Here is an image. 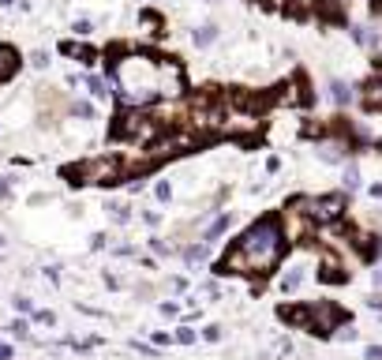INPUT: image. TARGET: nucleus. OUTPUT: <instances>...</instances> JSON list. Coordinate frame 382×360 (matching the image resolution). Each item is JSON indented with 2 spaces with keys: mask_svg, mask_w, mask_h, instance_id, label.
Returning <instances> with one entry per match:
<instances>
[{
  "mask_svg": "<svg viewBox=\"0 0 382 360\" xmlns=\"http://www.w3.org/2000/svg\"><path fill=\"white\" fill-rule=\"evenodd\" d=\"M285 233H281V218H259L255 225H247L244 236L225 251L218 271L221 274H266L281 263L285 256Z\"/></svg>",
  "mask_w": 382,
  "mask_h": 360,
  "instance_id": "1",
  "label": "nucleus"
},
{
  "mask_svg": "<svg viewBox=\"0 0 382 360\" xmlns=\"http://www.w3.org/2000/svg\"><path fill=\"white\" fill-rule=\"evenodd\" d=\"M116 90H120V102L131 109H142L147 102L157 98V64L147 57H128L116 64Z\"/></svg>",
  "mask_w": 382,
  "mask_h": 360,
  "instance_id": "2",
  "label": "nucleus"
},
{
  "mask_svg": "<svg viewBox=\"0 0 382 360\" xmlns=\"http://www.w3.org/2000/svg\"><path fill=\"white\" fill-rule=\"evenodd\" d=\"M288 207L304 210L315 225H337L341 218H345V195L341 192H334V195H304V199H293Z\"/></svg>",
  "mask_w": 382,
  "mask_h": 360,
  "instance_id": "3",
  "label": "nucleus"
},
{
  "mask_svg": "<svg viewBox=\"0 0 382 360\" xmlns=\"http://www.w3.org/2000/svg\"><path fill=\"white\" fill-rule=\"evenodd\" d=\"M72 177H79L75 184H116L124 177V162L120 158H109V154L86 158V162H79L72 169Z\"/></svg>",
  "mask_w": 382,
  "mask_h": 360,
  "instance_id": "4",
  "label": "nucleus"
},
{
  "mask_svg": "<svg viewBox=\"0 0 382 360\" xmlns=\"http://www.w3.org/2000/svg\"><path fill=\"white\" fill-rule=\"evenodd\" d=\"M341 319H345V312H341L337 304H330V300L308 304V330L311 334H334V330L341 327Z\"/></svg>",
  "mask_w": 382,
  "mask_h": 360,
  "instance_id": "5",
  "label": "nucleus"
},
{
  "mask_svg": "<svg viewBox=\"0 0 382 360\" xmlns=\"http://www.w3.org/2000/svg\"><path fill=\"white\" fill-rule=\"evenodd\" d=\"M281 233H285L288 244H308L311 233H315V222L304 214V210L285 207V214H281Z\"/></svg>",
  "mask_w": 382,
  "mask_h": 360,
  "instance_id": "6",
  "label": "nucleus"
},
{
  "mask_svg": "<svg viewBox=\"0 0 382 360\" xmlns=\"http://www.w3.org/2000/svg\"><path fill=\"white\" fill-rule=\"evenodd\" d=\"M349 131L364 146H382V109H364V116L352 120Z\"/></svg>",
  "mask_w": 382,
  "mask_h": 360,
  "instance_id": "7",
  "label": "nucleus"
},
{
  "mask_svg": "<svg viewBox=\"0 0 382 360\" xmlns=\"http://www.w3.org/2000/svg\"><path fill=\"white\" fill-rule=\"evenodd\" d=\"M352 146H356V139H352L349 131H337V136H322V139H319V158H322V162H349Z\"/></svg>",
  "mask_w": 382,
  "mask_h": 360,
  "instance_id": "8",
  "label": "nucleus"
},
{
  "mask_svg": "<svg viewBox=\"0 0 382 360\" xmlns=\"http://www.w3.org/2000/svg\"><path fill=\"white\" fill-rule=\"evenodd\" d=\"M157 94L162 98H180L184 94V68L173 60L157 64Z\"/></svg>",
  "mask_w": 382,
  "mask_h": 360,
  "instance_id": "9",
  "label": "nucleus"
},
{
  "mask_svg": "<svg viewBox=\"0 0 382 360\" xmlns=\"http://www.w3.org/2000/svg\"><path fill=\"white\" fill-rule=\"evenodd\" d=\"M352 4H356V0H319V8H315V11H319L326 23H341V19H349Z\"/></svg>",
  "mask_w": 382,
  "mask_h": 360,
  "instance_id": "10",
  "label": "nucleus"
},
{
  "mask_svg": "<svg viewBox=\"0 0 382 360\" xmlns=\"http://www.w3.org/2000/svg\"><path fill=\"white\" fill-rule=\"evenodd\" d=\"M319 278H322V282H345L349 271H345V263H341L337 256H330V251H326L322 263H319Z\"/></svg>",
  "mask_w": 382,
  "mask_h": 360,
  "instance_id": "11",
  "label": "nucleus"
},
{
  "mask_svg": "<svg viewBox=\"0 0 382 360\" xmlns=\"http://www.w3.org/2000/svg\"><path fill=\"white\" fill-rule=\"evenodd\" d=\"M304 282H308V266H304V259L288 263V271L281 274V289H285V293H296Z\"/></svg>",
  "mask_w": 382,
  "mask_h": 360,
  "instance_id": "12",
  "label": "nucleus"
},
{
  "mask_svg": "<svg viewBox=\"0 0 382 360\" xmlns=\"http://www.w3.org/2000/svg\"><path fill=\"white\" fill-rule=\"evenodd\" d=\"M352 42L364 45V49H378L382 45V31H378V26H371V23H360L356 31H352Z\"/></svg>",
  "mask_w": 382,
  "mask_h": 360,
  "instance_id": "13",
  "label": "nucleus"
},
{
  "mask_svg": "<svg viewBox=\"0 0 382 360\" xmlns=\"http://www.w3.org/2000/svg\"><path fill=\"white\" fill-rule=\"evenodd\" d=\"M16 68H19V53L11 45H0V83L16 75Z\"/></svg>",
  "mask_w": 382,
  "mask_h": 360,
  "instance_id": "14",
  "label": "nucleus"
},
{
  "mask_svg": "<svg viewBox=\"0 0 382 360\" xmlns=\"http://www.w3.org/2000/svg\"><path fill=\"white\" fill-rule=\"evenodd\" d=\"M352 98H356V94H352V87L345 83V79H334V83H330V102L334 105H352Z\"/></svg>",
  "mask_w": 382,
  "mask_h": 360,
  "instance_id": "15",
  "label": "nucleus"
},
{
  "mask_svg": "<svg viewBox=\"0 0 382 360\" xmlns=\"http://www.w3.org/2000/svg\"><path fill=\"white\" fill-rule=\"evenodd\" d=\"M364 105H367V109H382V75L364 87Z\"/></svg>",
  "mask_w": 382,
  "mask_h": 360,
  "instance_id": "16",
  "label": "nucleus"
},
{
  "mask_svg": "<svg viewBox=\"0 0 382 360\" xmlns=\"http://www.w3.org/2000/svg\"><path fill=\"white\" fill-rule=\"evenodd\" d=\"M229 225H232V214H218L214 222L206 225V233H203V240H214V236H221V233L229 229Z\"/></svg>",
  "mask_w": 382,
  "mask_h": 360,
  "instance_id": "17",
  "label": "nucleus"
},
{
  "mask_svg": "<svg viewBox=\"0 0 382 360\" xmlns=\"http://www.w3.org/2000/svg\"><path fill=\"white\" fill-rule=\"evenodd\" d=\"M341 184H345L349 192H356L360 184H364V177H360V165H356V162H349V165H345V177H341Z\"/></svg>",
  "mask_w": 382,
  "mask_h": 360,
  "instance_id": "18",
  "label": "nucleus"
},
{
  "mask_svg": "<svg viewBox=\"0 0 382 360\" xmlns=\"http://www.w3.org/2000/svg\"><path fill=\"white\" fill-rule=\"evenodd\" d=\"M214 38H218V26H199V31L191 34V42L199 49H206V45H214Z\"/></svg>",
  "mask_w": 382,
  "mask_h": 360,
  "instance_id": "19",
  "label": "nucleus"
},
{
  "mask_svg": "<svg viewBox=\"0 0 382 360\" xmlns=\"http://www.w3.org/2000/svg\"><path fill=\"white\" fill-rule=\"evenodd\" d=\"M285 8L293 11V16H311V11L319 8V0H285Z\"/></svg>",
  "mask_w": 382,
  "mask_h": 360,
  "instance_id": "20",
  "label": "nucleus"
},
{
  "mask_svg": "<svg viewBox=\"0 0 382 360\" xmlns=\"http://www.w3.org/2000/svg\"><path fill=\"white\" fill-rule=\"evenodd\" d=\"M180 256H184V263H203L206 259V244H188Z\"/></svg>",
  "mask_w": 382,
  "mask_h": 360,
  "instance_id": "21",
  "label": "nucleus"
},
{
  "mask_svg": "<svg viewBox=\"0 0 382 360\" xmlns=\"http://www.w3.org/2000/svg\"><path fill=\"white\" fill-rule=\"evenodd\" d=\"M334 338H337V342H356V327H349V323H341V327L334 330Z\"/></svg>",
  "mask_w": 382,
  "mask_h": 360,
  "instance_id": "22",
  "label": "nucleus"
},
{
  "mask_svg": "<svg viewBox=\"0 0 382 360\" xmlns=\"http://www.w3.org/2000/svg\"><path fill=\"white\" fill-rule=\"evenodd\" d=\"M86 90H90L94 98H105V94H109V90H105V79H90V83H86Z\"/></svg>",
  "mask_w": 382,
  "mask_h": 360,
  "instance_id": "23",
  "label": "nucleus"
},
{
  "mask_svg": "<svg viewBox=\"0 0 382 360\" xmlns=\"http://www.w3.org/2000/svg\"><path fill=\"white\" fill-rule=\"evenodd\" d=\"M154 195L162 199V203H165V199H173V184H169V180H157V188H154Z\"/></svg>",
  "mask_w": 382,
  "mask_h": 360,
  "instance_id": "24",
  "label": "nucleus"
},
{
  "mask_svg": "<svg viewBox=\"0 0 382 360\" xmlns=\"http://www.w3.org/2000/svg\"><path fill=\"white\" fill-rule=\"evenodd\" d=\"M72 113H75V116H83V120H90V116H94V109H90V102H75V105H72Z\"/></svg>",
  "mask_w": 382,
  "mask_h": 360,
  "instance_id": "25",
  "label": "nucleus"
},
{
  "mask_svg": "<svg viewBox=\"0 0 382 360\" xmlns=\"http://www.w3.org/2000/svg\"><path fill=\"white\" fill-rule=\"evenodd\" d=\"M8 330H11V334H16L19 342H26V338H30V327H26V323H11Z\"/></svg>",
  "mask_w": 382,
  "mask_h": 360,
  "instance_id": "26",
  "label": "nucleus"
},
{
  "mask_svg": "<svg viewBox=\"0 0 382 360\" xmlns=\"http://www.w3.org/2000/svg\"><path fill=\"white\" fill-rule=\"evenodd\" d=\"M157 26H162L157 16H142V31H147V34H157Z\"/></svg>",
  "mask_w": 382,
  "mask_h": 360,
  "instance_id": "27",
  "label": "nucleus"
},
{
  "mask_svg": "<svg viewBox=\"0 0 382 360\" xmlns=\"http://www.w3.org/2000/svg\"><path fill=\"white\" fill-rule=\"evenodd\" d=\"M176 342H180V345H191V342H195V330H191V327H180V330H176Z\"/></svg>",
  "mask_w": 382,
  "mask_h": 360,
  "instance_id": "28",
  "label": "nucleus"
},
{
  "mask_svg": "<svg viewBox=\"0 0 382 360\" xmlns=\"http://www.w3.org/2000/svg\"><path fill=\"white\" fill-rule=\"evenodd\" d=\"M203 338H206V342H221V327H218V323H210V327L203 330Z\"/></svg>",
  "mask_w": 382,
  "mask_h": 360,
  "instance_id": "29",
  "label": "nucleus"
},
{
  "mask_svg": "<svg viewBox=\"0 0 382 360\" xmlns=\"http://www.w3.org/2000/svg\"><path fill=\"white\" fill-rule=\"evenodd\" d=\"M364 304H367V308H371V312H382V293H371V297H367Z\"/></svg>",
  "mask_w": 382,
  "mask_h": 360,
  "instance_id": "30",
  "label": "nucleus"
},
{
  "mask_svg": "<svg viewBox=\"0 0 382 360\" xmlns=\"http://www.w3.org/2000/svg\"><path fill=\"white\" fill-rule=\"evenodd\" d=\"M364 360H382V345H367V349H364Z\"/></svg>",
  "mask_w": 382,
  "mask_h": 360,
  "instance_id": "31",
  "label": "nucleus"
},
{
  "mask_svg": "<svg viewBox=\"0 0 382 360\" xmlns=\"http://www.w3.org/2000/svg\"><path fill=\"white\" fill-rule=\"evenodd\" d=\"M150 248L157 251V256H169V251H173V248H169V244H165V240H150Z\"/></svg>",
  "mask_w": 382,
  "mask_h": 360,
  "instance_id": "32",
  "label": "nucleus"
},
{
  "mask_svg": "<svg viewBox=\"0 0 382 360\" xmlns=\"http://www.w3.org/2000/svg\"><path fill=\"white\" fill-rule=\"evenodd\" d=\"M16 308L19 312H34V304H30V297H16Z\"/></svg>",
  "mask_w": 382,
  "mask_h": 360,
  "instance_id": "33",
  "label": "nucleus"
},
{
  "mask_svg": "<svg viewBox=\"0 0 382 360\" xmlns=\"http://www.w3.org/2000/svg\"><path fill=\"white\" fill-rule=\"evenodd\" d=\"M169 289L180 293V289H188V282H184V278H173V282H169Z\"/></svg>",
  "mask_w": 382,
  "mask_h": 360,
  "instance_id": "34",
  "label": "nucleus"
},
{
  "mask_svg": "<svg viewBox=\"0 0 382 360\" xmlns=\"http://www.w3.org/2000/svg\"><path fill=\"white\" fill-rule=\"evenodd\" d=\"M0 360H11V345L8 342H0Z\"/></svg>",
  "mask_w": 382,
  "mask_h": 360,
  "instance_id": "35",
  "label": "nucleus"
},
{
  "mask_svg": "<svg viewBox=\"0 0 382 360\" xmlns=\"http://www.w3.org/2000/svg\"><path fill=\"white\" fill-rule=\"evenodd\" d=\"M4 256H8V236L0 233V259H4Z\"/></svg>",
  "mask_w": 382,
  "mask_h": 360,
  "instance_id": "36",
  "label": "nucleus"
},
{
  "mask_svg": "<svg viewBox=\"0 0 382 360\" xmlns=\"http://www.w3.org/2000/svg\"><path fill=\"white\" fill-rule=\"evenodd\" d=\"M375 282H378V285H382V271H375Z\"/></svg>",
  "mask_w": 382,
  "mask_h": 360,
  "instance_id": "37",
  "label": "nucleus"
},
{
  "mask_svg": "<svg viewBox=\"0 0 382 360\" xmlns=\"http://www.w3.org/2000/svg\"><path fill=\"white\" fill-rule=\"evenodd\" d=\"M378 68H382V57H378Z\"/></svg>",
  "mask_w": 382,
  "mask_h": 360,
  "instance_id": "38",
  "label": "nucleus"
},
{
  "mask_svg": "<svg viewBox=\"0 0 382 360\" xmlns=\"http://www.w3.org/2000/svg\"><path fill=\"white\" fill-rule=\"evenodd\" d=\"M210 4H214V0H210Z\"/></svg>",
  "mask_w": 382,
  "mask_h": 360,
  "instance_id": "39",
  "label": "nucleus"
}]
</instances>
